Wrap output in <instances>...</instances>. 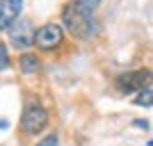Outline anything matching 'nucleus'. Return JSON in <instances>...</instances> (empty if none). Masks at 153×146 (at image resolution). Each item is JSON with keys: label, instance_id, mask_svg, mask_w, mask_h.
Listing matches in <instances>:
<instances>
[{"label": "nucleus", "instance_id": "obj_12", "mask_svg": "<svg viewBox=\"0 0 153 146\" xmlns=\"http://www.w3.org/2000/svg\"><path fill=\"white\" fill-rule=\"evenodd\" d=\"M133 126H137V128H144V130H146V126H149V123H146V121H133Z\"/></svg>", "mask_w": 153, "mask_h": 146}, {"label": "nucleus", "instance_id": "obj_8", "mask_svg": "<svg viewBox=\"0 0 153 146\" xmlns=\"http://www.w3.org/2000/svg\"><path fill=\"white\" fill-rule=\"evenodd\" d=\"M135 105L151 107V105H153V89L146 87V89H142V91H137V96H135Z\"/></svg>", "mask_w": 153, "mask_h": 146}, {"label": "nucleus", "instance_id": "obj_4", "mask_svg": "<svg viewBox=\"0 0 153 146\" xmlns=\"http://www.w3.org/2000/svg\"><path fill=\"white\" fill-rule=\"evenodd\" d=\"M9 41H12L14 48H21V50L30 48L34 44V25H32V21L25 19V16H19L9 25Z\"/></svg>", "mask_w": 153, "mask_h": 146}, {"label": "nucleus", "instance_id": "obj_6", "mask_svg": "<svg viewBox=\"0 0 153 146\" xmlns=\"http://www.w3.org/2000/svg\"><path fill=\"white\" fill-rule=\"evenodd\" d=\"M23 0H0V30H9L14 21L21 16Z\"/></svg>", "mask_w": 153, "mask_h": 146}, {"label": "nucleus", "instance_id": "obj_2", "mask_svg": "<svg viewBox=\"0 0 153 146\" xmlns=\"http://www.w3.org/2000/svg\"><path fill=\"white\" fill-rule=\"evenodd\" d=\"M117 89L121 94H133V91H142L149 84H153V71L151 69H137V71H126L119 73L114 80Z\"/></svg>", "mask_w": 153, "mask_h": 146}, {"label": "nucleus", "instance_id": "obj_9", "mask_svg": "<svg viewBox=\"0 0 153 146\" xmlns=\"http://www.w3.org/2000/svg\"><path fill=\"white\" fill-rule=\"evenodd\" d=\"M9 66V50H7V46L0 41V71H5Z\"/></svg>", "mask_w": 153, "mask_h": 146}, {"label": "nucleus", "instance_id": "obj_13", "mask_svg": "<svg viewBox=\"0 0 153 146\" xmlns=\"http://www.w3.org/2000/svg\"><path fill=\"white\" fill-rule=\"evenodd\" d=\"M7 126H9V123H7V121H5V119H0V130H5V128H7Z\"/></svg>", "mask_w": 153, "mask_h": 146}, {"label": "nucleus", "instance_id": "obj_11", "mask_svg": "<svg viewBox=\"0 0 153 146\" xmlns=\"http://www.w3.org/2000/svg\"><path fill=\"white\" fill-rule=\"evenodd\" d=\"M76 2H78V5H82V7H87V9H91V12L101 5V0H76Z\"/></svg>", "mask_w": 153, "mask_h": 146}, {"label": "nucleus", "instance_id": "obj_10", "mask_svg": "<svg viewBox=\"0 0 153 146\" xmlns=\"http://www.w3.org/2000/svg\"><path fill=\"white\" fill-rule=\"evenodd\" d=\"M37 146H59V139H57V135L53 133V135H48V137H44Z\"/></svg>", "mask_w": 153, "mask_h": 146}, {"label": "nucleus", "instance_id": "obj_3", "mask_svg": "<svg viewBox=\"0 0 153 146\" xmlns=\"http://www.w3.org/2000/svg\"><path fill=\"white\" fill-rule=\"evenodd\" d=\"M46 126H48V112L44 105L32 103L23 110V116H21V133L23 135H39Z\"/></svg>", "mask_w": 153, "mask_h": 146}, {"label": "nucleus", "instance_id": "obj_7", "mask_svg": "<svg viewBox=\"0 0 153 146\" xmlns=\"http://www.w3.org/2000/svg\"><path fill=\"white\" fill-rule=\"evenodd\" d=\"M21 64V71L25 73V76H34V73H39V69H41V62H39L37 55H32V53H23L19 59Z\"/></svg>", "mask_w": 153, "mask_h": 146}, {"label": "nucleus", "instance_id": "obj_5", "mask_svg": "<svg viewBox=\"0 0 153 146\" xmlns=\"http://www.w3.org/2000/svg\"><path fill=\"white\" fill-rule=\"evenodd\" d=\"M64 41V30L57 23H44L34 30V46L39 50H53Z\"/></svg>", "mask_w": 153, "mask_h": 146}, {"label": "nucleus", "instance_id": "obj_1", "mask_svg": "<svg viewBox=\"0 0 153 146\" xmlns=\"http://www.w3.org/2000/svg\"><path fill=\"white\" fill-rule=\"evenodd\" d=\"M62 25L76 39H91L98 32V23L94 19V12L87 9V7H82V5H78L76 0L69 2V5H64Z\"/></svg>", "mask_w": 153, "mask_h": 146}]
</instances>
